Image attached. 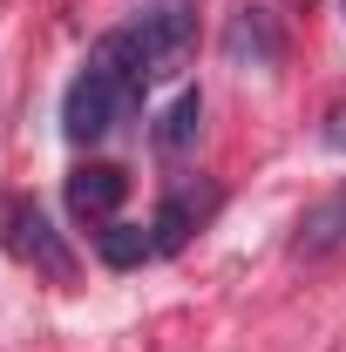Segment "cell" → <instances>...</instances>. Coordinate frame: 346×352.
Masks as SVG:
<instances>
[{
	"mask_svg": "<svg viewBox=\"0 0 346 352\" xmlns=\"http://www.w3.org/2000/svg\"><path fill=\"white\" fill-rule=\"evenodd\" d=\"M143 88H150V61H143L136 34L130 28L102 34V41L88 47L82 75L61 95V135H68V142H102L116 122H130V109L143 102Z\"/></svg>",
	"mask_w": 346,
	"mask_h": 352,
	"instance_id": "6da1fadb",
	"label": "cell"
},
{
	"mask_svg": "<svg viewBox=\"0 0 346 352\" xmlns=\"http://www.w3.org/2000/svg\"><path fill=\"white\" fill-rule=\"evenodd\" d=\"M211 204V197H204ZM204 204H190V190L176 183L170 197H163V210H156V223H150V237H156V251H176L190 230H197V217H204Z\"/></svg>",
	"mask_w": 346,
	"mask_h": 352,
	"instance_id": "ba28073f",
	"label": "cell"
},
{
	"mask_svg": "<svg viewBox=\"0 0 346 352\" xmlns=\"http://www.w3.org/2000/svg\"><path fill=\"white\" fill-rule=\"evenodd\" d=\"M197 135H204V95L183 88L170 109L156 116V149H163V156H183V149H197Z\"/></svg>",
	"mask_w": 346,
	"mask_h": 352,
	"instance_id": "52a82bcc",
	"label": "cell"
},
{
	"mask_svg": "<svg viewBox=\"0 0 346 352\" xmlns=\"http://www.w3.org/2000/svg\"><path fill=\"white\" fill-rule=\"evenodd\" d=\"M123 197H130V176L116 170V163H82V170H68V210L82 223H116Z\"/></svg>",
	"mask_w": 346,
	"mask_h": 352,
	"instance_id": "277c9868",
	"label": "cell"
},
{
	"mask_svg": "<svg viewBox=\"0 0 346 352\" xmlns=\"http://www.w3.org/2000/svg\"><path fill=\"white\" fill-rule=\"evenodd\" d=\"M95 251H102V264L130 271V264L156 258V237H150V230H136V223H102V230H95Z\"/></svg>",
	"mask_w": 346,
	"mask_h": 352,
	"instance_id": "9c48e42d",
	"label": "cell"
},
{
	"mask_svg": "<svg viewBox=\"0 0 346 352\" xmlns=\"http://www.w3.org/2000/svg\"><path fill=\"white\" fill-rule=\"evenodd\" d=\"M340 244H346V183L333 190V197H319V204L299 217L292 251H299V258H326V251H340Z\"/></svg>",
	"mask_w": 346,
	"mask_h": 352,
	"instance_id": "8992f818",
	"label": "cell"
},
{
	"mask_svg": "<svg viewBox=\"0 0 346 352\" xmlns=\"http://www.w3.org/2000/svg\"><path fill=\"white\" fill-rule=\"evenodd\" d=\"M0 251L14 264H34L48 285H75V251L34 197H0Z\"/></svg>",
	"mask_w": 346,
	"mask_h": 352,
	"instance_id": "7a4b0ae2",
	"label": "cell"
},
{
	"mask_svg": "<svg viewBox=\"0 0 346 352\" xmlns=\"http://www.w3.org/2000/svg\"><path fill=\"white\" fill-rule=\"evenodd\" d=\"M326 142H333V149H346V109H333V116H326Z\"/></svg>",
	"mask_w": 346,
	"mask_h": 352,
	"instance_id": "30bf717a",
	"label": "cell"
},
{
	"mask_svg": "<svg viewBox=\"0 0 346 352\" xmlns=\"http://www.w3.org/2000/svg\"><path fill=\"white\" fill-rule=\"evenodd\" d=\"M130 34H136V47H143V61H150V82H163V75L183 68V54H190V41H197V21H190L183 0H156Z\"/></svg>",
	"mask_w": 346,
	"mask_h": 352,
	"instance_id": "3957f363",
	"label": "cell"
},
{
	"mask_svg": "<svg viewBox=\"0 0 346 352\" xmlns=\"http://www.w3.org/2000/svg\"><path fill=\"white\" fill-rule=\"evenodd\" d=\"M224 61L231 68H278V28L265 7H238L224 28Z\"/></svg>",
	"mask_w": 346,
	"mask_h": 352,
	"instance_id": "5b68a950",
	"label": "cell"
}]
</instances>
